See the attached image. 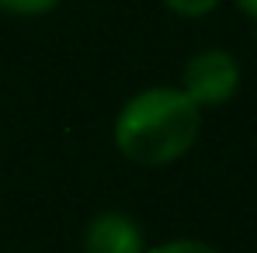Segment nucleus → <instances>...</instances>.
Returning a JSON list of instances; mask_svg holds the SVG:
<instances>
[{
    "label": "nucleus",
    "instance_id": "obj_6",
    "mask_svg": "<svg viewBox=\"0 0 257 253\" xmlns=\"http://www.w3.org/2000/svg\"><path fill=\"white\" fill-rule=\"evenodd\" d=\"M150 253H219L209 243H198V239H174V243H164V246H153Z\"/></svg>",
    "mask_w": 257,
    "mask_h": 253
},
{
    "label": "nucleus",
    "instance_id": "obj_3",
    "mask_svg": "<svg viewBox=\"0 0 257 253\" xmlns=\"http://www.w3.org/2000/svg\"><path fill=\"white\" fill-rule=\"evenodd\" d=\"M87 253H143V229L122 211H101L84 232Z\"/></svg>",
    "mask_w": 257,
    "mask_h": 253
},
{
    "label": "nucleus",
    "instance_id": "obj_4",
    "mask_svg": "<svg viewBox=\"0 0 257 253\" xmlns=\"http://www.w3.org/2000/svg\"><path fill=\"white\" fill-rule=\"evenodd\" d=\"M63 0H0V11L4 14H18V18H39L56 11Z\"/></svg>",
    "mask_w": 257,
    "mask_h": 253
},
{
    "label": "nucleus",
    "instance_id": "obj_5",
    "mask_svg": "<svg viewBox=\"0 0 257 253\" xmlns=\"http://www.w3.org/2000/svg\"><path fill=\"white\" fill-rule=\"evenodd\" d=\"M222 0H164V7L181 14V18H205L209 11H215Z\"/></svg>",
    "mask_w": 257,
    "mask_h": 253
},
{
    "label": "nucleus",
    "instance_id": "obj_2",
    "mask_svg": "<svg viewBox=\"0 0 257 253\" xmlns=\"http://www.w3.org/2000/svg\"><path fill=\"white\" fill-rule=\"evenodd\" d=\"M181 90L198 108H219L240 90V63L226 49H202L184 63Z\"/></svg>",
    "mask_w": 257,
    "mask_h": 253
},
{
    "label": "nucleus",
    "instance_id": "obj_1",
    "mask_svg": "<svg viewBox=\"0 0 257 253\" xmlns=\"http://www.w3.org/2000/svg\"><path fill=\"white\" fill-rule=\"evenodd\" d=\"M202 132V108L181 87H146L115 118V146L132 163L164 167L181 160Z\"/></svg>",
    "mask_w": 257,
    "mask_h": 253
},
{
    "label": "nucleus",
    "instance_id": "obj_7",
    "mask_svg": "<svg viewBox=\"0 0 257 253\" xmlns=\"http://www.w3.org/2000/svg\"><path fill=\"white\" fill-rule=\"evenodd\" d=\"M233 4H236L247 18H254V21H257V0H233Z\"/></svg>",
    "mask_w": 257,
    "mask_h": 253
}]
</instances>
